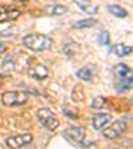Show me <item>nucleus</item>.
Wrapping results in <instances>:
<instances>
[{"label":"nucleus","mask_w":133,"mask_h":149,"mask_svg":"<svg viewBox=\"0 0 133 149\" xmlns=\"http://www.w3.org/2000/svg\"><path fill=\"white\" fill-rule=\"evenodd\" d=\"M23 44L27 47L28 49L35 51V52H40V51H45L52 45V40L45 35H39V33H32L27 35L23 39Z\"/></svg>","instance_id":"obj_1"},{"label":"nucleus","mask_w":133,"mask_h":149,"mask_svg":"<svg viewBox=\"0 0 133 149\" xmlns=\"http://www.w3.org/2000/svg\"><path fill=\"white\" fill-rule=\"evenodd\" d=\"M115 73L120 80L118 91L123 92V91L130 89V87H132V69L125 64H117V67L115 68Z\"/></svg>","instance_id":"obj_2"},{"label":"nucleus","mask_w":133,"mask_h":149,"mask_svg":"<svg viewBox=\"0 0 133 149\" xmlns=\"http://www.w3.org/2000/svg\"><path fill=\"white\" fill-rule=\"evenodd\" d=\"M28 101V93L20 92V91H8L3 93L1 96V102L6 107H16L23 105Z\"/></svg>","instance_id":"obj_3"},{"label":"nucleus","mask_w":133,"mask_h":149,"mask_svg":"<svg viewBox=\"0 0 133 149\" xmlns=\"http://www.w3.org/2000/svg\"><path fill=\"white\" fill-rule=\"evenodd\" d=\"M37 118L40 121V124L45 127L48 130H55L59 127V120L57 116L48 108H40L37 111Z\"/></svg>","instance_id":"obj_4"},{"label":"nucleus","mask_w":133,"mask_h":149,"mask_svg":"<svg viewBox=\"0 0 133 149\" xmlns=\"http://www.w3.org/2000/svg\"><path fill=\"white\" fill-rule=\"evenodd\" d=\"M125 129H127V123L123 120H117L112 123L107 129L102 130V136L107 137L108 140H116L124 133Z\"/></svg>","instance_id":"obj_5"},{"label":"nucleus","mask_w":133,"mask_h":149,"mask_svg":"<svg viewBox=\"0 0 133 149\" xmlns=\"http://www.w3.org/2000/svg\"><path fill=\"white\" fill-rule=\"evenodd\" d=\"M33 136L31 133H24V134H16V136L8 137L6 140V144L9 149H20L23 146L28 145L32 143Z\"/></svg>","instance_id":"obj_6"},{"label":"nucleus","mask_w":133,"mask_h":149,"mask_svg":"<svg viewBox=\"0 0 133 149\" xmlns=\"http://www.w3.org/2000/svg\"><path fill=\"white\" fill-rule=\"evenodd\" d=\"M64 137L72 144H80L85 137V129L81 127H73L64 130Z\"/></svg>","instance_id":"obj_7"},{"label":"nucleus","mask_w":133,"mask_h":149,"mask_svg":"<svg viewBox=\"0 0 133 149\" xmlns=\"http://www.w3.org/2000/svg\"><path fill=\"white\" fill-rule=\"evenodd\" d=\"M28 73L29 76L36 80H44L48 76V69L44 64H40V63H36V64H31L29 68H28Z\"/></svg>","instance_id":"obj_8"},{"label":"nucleus","mask_w":133,"mask_h":149,"mask_svg":"<svg viewBox=\"0 0 133 149\" xmlns=\"http://www.w3.org/2000/svg\"><path fill=\"white\" fill-rule=\"evenodd\" d=\"M20 11L19 9H8L6 7L0 6V23H6V22H11L15 20L20 16Z\"/></svg>","instance_id":"obj_9"},{"label":"nucleus","mask_w":133,"mask_h":149,"mask_svg":"<svg viewBox=\"0 0 133 149\" xmlns=\"http://www.w3.org/2000/svg\"><path fill=\"white\" fill-rule=\"evenodd\" d=\"M111 118H112L111 115H108V113H99V115L93 116L92 124H93V127H95V129L100 130L105 127L107 124H109Z\"/></svg>","instance_id":"obj_10"},{"label":"nucleus","mask_w":133,"mask_h":149,"mask_svg":"<svg viewBox=\"0 0 133 149\" xmlns=\"http://www.w3.org/2000/svg\"><path fill=\"white\" fill-rule=\"evenodd\" d=\"M76 4H77V6L80 7L85 13H88V15H95V13L99 11V6L95 4V3H92V1H83V0H77Z\"/></svg>","instance_id":"obj_11"},{"label":"nucleus","mask_w":133,"mask_h":149,"mask_svg":"<svg viewBox=\"0 0 133 149\" xmlns=\"http://www.w3.org/2000/svg\"><path fill=\"white\" fill-rule=\"evenodd\" d=\"M108 11L113 16H117V17H127L128 16L127 9H124L123 7H120V6H115V4L108 6Z\"/></svg>","instance_id":"obj_12"},{"label":"nucleus","mask_w":133,"mask_h":149,"mask_svg":"<svg viewBox=\"0 0 133 149\" xmlns=\"http://www.w3.org/2000/svg\"><path fill=\"white\" fill-rule=\"evenodd\" d=\"M115 52L117 56H120V57H124V56L129 55L130 52H132V47L130 45H125V44H117V45L115 47Z\"/></svg>","instance_id":"obj_13"},{"label":"nucleus","mask_w":133,"mask_h":149,"mask_svg":"<svg viewBox=\"0 0 133 149\" xmlns=\"http://www.w3.org/2000/svg\"><path fill=\"white\" fill-rule=\"evenodd\" d=\"M47 12L49 15H63L67 12V7L60 6V4H55V6L47 7Z\"/></svg>","instance_id":"obj_14"},{"label":"nucleus","mask_w":133,"mask_h":149,"mask_svg":"<svg viewBox=\"0 0 133 149\" xmlns=\"http://www.w3.org/2000/svg\"><path fill=\"white\" fill-rule=\"evenodd\" d=\"M107 104H108L107 100L101 96H97L92 100V108H95V109H104L107 107Z\"/></svg>","instance_id":"obj_15"},{"label":"nucleus","mask_w":133,"mask_h":149,"mask_svg":"<svg viewBox=\"0 0 133 149\" xmlns=\"http://www.w3.org/2000/svg\"><path fill=\"white\" fill-rule=\"evenodd\" d=\"M77 76L80 79H83V80H91L93 76L92 73V69L89 68V67H85V68H81L77 71Z\"/></svg>","instance_id":"obj_16"},{"label":"nucleus","mask_w":133,"mask_h":149,"mask_svg":"<svg viewBox=\"0 0 133 149\" xmlns=\"http://www.w3.org/2000/svg\"><path fill=\"white\" fill-rule=\"evenodd\" d=\"M96 20L95 19H87V20H80V22L75 23L73 27L75 28H84V27H93V25L96 24Z\"/></svg>","instance_id":"obj_17"},{"label":"nucleus","mask_w":133,"mask_h":149,"mask_svg":"<svg viewBox=\"0 0 133 149\" xmlns=\"http://www.w3.org/2000/svg\"><path fill=\"white\" fill-rule=\"evenodd\" d=\"M97 41H99V44H101V45H105V44L109 43V33L108 32H101V33L97 36Z\"/></svg>","instance_id":"obj_18"}]
</instances>
